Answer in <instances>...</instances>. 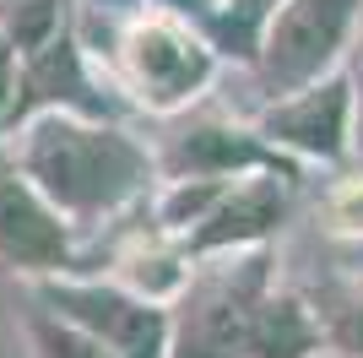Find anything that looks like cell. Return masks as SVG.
Listing matches in <instances>:
<instances>
[{
	"mask_svg": "<svg viewBox=\"0 0 363 358\" xmlns=\"http://www.w3.org/2000/svg\"><path fill=\"white\" fill-rule=\"evenodd\" d=\"M6 152L76 234L114 223L120 212L147 201L163 179L157 152L120 119L38 114L6 136Z\"/></svg>",
	"mask_w": 363,
	"mask_h": 358,
	"instance_id": "6da1fadb",
	"label": "cell"
},
{
	"mask_svg": "<svg viewBox=\"0 0 363 358\" xmlns=\"http://www.w3.org/2000/svg\"><path fill=\"white\" fill-rule=\"evenodd\" d=\"M217 55L196 33V22L163 11V6H141L120 28L114 49H108V82L120 87V98L141 114H179L212 87Z\"/></svg>",
	"mask_w": 363,
	"mask_h": 358,
	"instance_id": "7a4b0ae2",
	"label": "cell"
},
{
	"mask_svg": "<svg viewBox=\"0 0 363 358\" xmlns=\"http://www.w3.org/2000/svg\"><path fill=\"white\" fill-rule=\"evenodd\" d=\"M272 293V261L260 250H228L190 261V283L174 298L168 358H244L260 298Z\"/></svg>",
	"mask_w": 363,
	"mask_h": 358,
	"instance_id": "3957f363",
	"label": "cell"
},
{
	"mask_svg": "<svg viewBox=\"0 0 363 358\" xmlns=\"http://www.w3.org/2000/svg\"><path fill=\"white\" fill-rule=\"evenodd\" d=\"M33 304L82 326L120 358H168V342H174V304H152L114 277H87V271L44 277L33 283Z\"/></svg>",
	"mask_w": 363,
	"mask_h": 358,
	"instance_id": "277c9868",
	"label": "cell"
},
{
	"mask_svg": "<svg viewBox=\"0 0 363 358\" xmlns=\"http://www.w3.org/2000/svg\"><path fill=\"white\" fill-rule=\"evenodd\" d=\"M352 11H358V0H277L255 55L260 87L272 98H288V92L320 82V71L347 44Z\"/></svg>",
	"mask_w": 363,
	"mask_h": 358,
	"instance_id": "5b68a950",
	"label": "cell"
},
{
	"mask_svg": "<svg viewBox=\"0 0 363 358\" xmlns=\"http://www.w3.org/2000/svg\"><path fill=\"white\" fill-rule=\"evenodd\" d=\"M38 114H82V119H120L130 114V104L120 98L114 82L92 76V55L82 49L71 28L60 38H49L44 49L22 55L16 71V109H11V131L28 125Z\"/></svg>",
	"mask_w": 363,
	"mask_h": 358,
	"instance_id": "8992f818",
	"label": "cell"
},
{
	"mask_svg": "<svg viewBox=\"0 0 363 358\" xmlns=\"http://www.w3.org/2000/svg\"><path fill=\"white\" fill-rule=\"evenodd\" d=\"M76 228L49 207L38 185L11 163V152L0 147V271L44 283L76 271Z\"/></svg>",
	"mask_w": 363,
	"mask_h": 358,
	"instance_id": "52a82bcc",
	"label": "cell"
},
{
	"mask_svg": "<svg viewBox=\"0 0 363 358\" xmlns=\"http://www.w3.org/2000/svg\"><path fill=\"white\" fill-rule=\"evenodd\" d=\"M152 152H157L163 179H239V174H255V168L288 174L282 152L260 131H239V125H223V119H190Z\"/></svg>",
	"mask_w": 363,
	"mask_h": 358,
	"instance_id": "ba28073f",
	"label": "cell"
},
{
	"mask_svg": "<svg viewBox=\"0 0 363 358\" xmlns=\"http://www.w3.org/2000/svg\"><path fill=\"white\" fill-rule=\"evenodd\" d=\"M288 212V174L277 168H255V174H239L228 185V195L212 207V217L196 228V234L179 239V250L190 261L201 255H228V250H255L260 239L272 234Z\"/></svg>",
	"mask_w": 363,
	"mask_h": 358,
	"instance_id": "9c48e42d",
	"label": "cell"
},
{
	"mask_svg": "<svg viewBox=\"0 0 363 358\" xmlns=\"http://www.w3.org/2000/svg\"><path fill=\"white\" fill-rule=\"evenodd\" d=\"M347 114H352V87L342 76L331 82H309V87L272 98L255 131L277 152H303V158H336L347 147Z\"/></svg>",
	"mask_w": 363,
	"mask_h": 358,
	"instance_id": "30bf717a",
	"label": "cell"
},
{
	"mask_svg": "<svg viewBox=\"0 0 363 358\" xmlns=\"http://www.w3.org/2000/svg\"><path fill=\"white\" fill-rule=\"evenodd\" d=\"M272 11H277V0H217L196 22V33L212 44L217 60H255Z\"/></svg>",
	"mask_w": 363,
	"mask_h": 358,
	"instance_id": "8fae6325",
	"label": "cell"
},
{
	"mask_svg": "<svg viewBox=\"0 0 363 358\" xmlns=\"http://www.w3.org/2000/svg\"><path fill=\"white\" fill-rule=\"evenodd\" d=\"M315 353V326L303 315L298 298L288 293H266L250 326V353L244 358H309Z\"/></svg>",
	"mask_w": 363,
	"mask_h": 358,
	"instance_id": "7c38bea8",
	"label": "cell"
},
{
	"mask_svg": "<svg viewBox=\"0 0 363 358\" xmlns=\"http://www.w3.org/2000/svg\"><path fill=\"white\" fill-rule=\"evenodd\" d=\"M71 28V0H0V33L16 55L44 49Z\"/></svg>",
	"mask_w": 363,
	"mask_h": 358,
	"instance_id": "4fadbf2b",
	"label": "cell"
},
{
	"mask_svg": "<svg viewBox=\"0 0 363 358\" xmlns=\"http://www.w3.org/2000/svg\"><path fill=\"white\" fill-rule=\"evenodd\" d=\"M22 331H28L33 358H120V353H108L98 337H87L82 326H71L55 310H44V304H33L22 315Z\"/></svg>",
	"mask_w": 363,
	"mask_h": 358,
	"instance_id": "5bb4252c",
	"label": "cell"
},
{
	"mask_svg": "<svg viewBox=\"0 0 363 358\" xmlns=\"http://www.w3.org/2000/svg\"><path fill=\"white\" fill-rule=\"evenodd\" d=\"M16 71H22V55L6 44V33H0V147H6V136H11V109H16Z\"/></svg>",
	"mask_w": 363,
	"mask_h": 358,
	"instance_id": "9a60e30c",
	"label": "cell"
},
{
	"mask_svg": "<svg viewBox=\"0 0 363 358\" xmlns=\"http://www.w3.org/2000/svg\"><path fill=\"white\" fill-rule=\"evenodd\" d=\"M336 223L342 228H363V185H352V190L336 201Z\"/></svg>",
	"mask_w": 363,
	"mask_h": 358,
	"instance_id": "2e32d148",
	"label": "cell"
}]
</instances>
